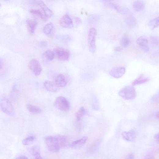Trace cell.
I'll return each mask as SVG.
<instances>
[{"label": "cell", "instance_id": "1", "mask_svg": "<svg viewBox=\"0 0 159 159\" xmlns=\"http://www.w3.org/2000/svg\"><path fill=\"white\" fill-rule=\"evenodd\" d=\"M68 138L62 135L50 136L46 137L45 142L48 150L52 152L57 153L68 143Z\"/></svg>", "mask_w": 159, "mask_h": 159}, {"label": "cell", "instance_id": "2", "mask_svg": "<svg viewBox=\"0 0 159 159\" xmlns=\"http://www.w3.org/2000/svg\"><path fill=\"white\" fill-rule=\"evenodd\" d=\"M0 106L2 111L7 115L12 116L15 115V109L9 99L5 96L0 99Z\"/></svg>", "mask_w": 159, "mask_h": 159}, {"label": "cell", "instance_id": "3", "mask_svg": "<svg viewBox=\"0 0 159 159\" xmlns=\"http://www.w3.org/2000/svg\"><path fill=\"white\" fill-rule=\"evenodd\" d=\"M118 95L126 100H133L136 96V94L135 88L132 86H127L121 89L118 92Z\"/></svg>", "mask_w": 159, "mask_h": 159}, {"label": "cell", "instance_id": "4", "mask_svg": "<svg viewBox=\"0 0 159 159\" xmlns=\"http://www.w3.org/2000/svg\"><path fill=\"white\" fill-rule=\"evenodd\" d=\"M54 105L56 108L62 111H68L70 107L69 102L63 96H59L57 98Z\"/></svg>", "mask_w": 159, "mask_h": 159}, {"label": "cell", "instance_id": "5", "mask_svg": "<svg viewBox=\"0 0 159 159\" xmlns=\"http://www.w3.org/2000/svg\"><path fill=\"white\" fill-rule=\"evenodd\" d=\"M97 35V32L95 28L90 29L88 35V45L89 50L92 53H94L96 50V38Z\"/></svg>", "mask_w": 159, "mask_h": 159}, {"label": "cell", "instance_id": "6", "mask_svg": "<svg viewBox=\"0 0 159 159\" xmlns=\"http://www.w3.org/2000/svg\"><path fill=\"white\" fill-rule=\"evenodd\" d=\"M29 67L36 76L40 75L43 70L40 63L35 59H33L30 61L29 64Z\"/></svg>", "mask_w": 159, "mask_h": 159}, {"label": "cell", "instance_id": "7", "mask_svg": "<svg viewBox=\"0 0 159 159\" xmlns=\"http://www.w3.org/2000/svg\"><path fill=\"white\" fill-rule=\"evenodd\" d=\"M54 51L61 60L63 61L68 60L70 54L68 50L62 47H57L54 49Z\"/></svg>", "mask_w": 159, "mask_h": 159}, {"label": "cell", "instance_id": "8", "mask_svg": "<svg viewBox=\"0 0 159 159\" xmlns=\"http://www.w3.org/2000/svg\"><path fill=\"white\" fill-rule=\"evenodd\" d=\"M136 43L139 47L144 51L148 52L150 51V47L148 46V38L145 36H142L139 37Z\"/></svg>", "mask_w": 159, "mask_h": 159}, {"label": "cell", "instance_id": "9", "mask_svg": "<svg viewBox=\"0 0 159 159\" xmlns=\"http://www.w3.org/2000/svg\"><path fill=\"white\" fill-rule=\"evenodd\" d=\"M126 72L125 68L118 67L112 69L109 72L110 76L115 78H119L121 77Z\"/></svg>", "mask_w": 159, "mask_h": 159}, {"label": "cell", "instance_id": "10", "mask_svg": "<svg viewBox=\"0 0 159 159\" xmlns=\"http://www.w3.org/2000/svg\"><path fill=\"white\" fill-rule=\"evenodd\" d=\"M60 24L64 28L71 29L73 27V21L70 16L67 15H64L59 21Z\"/></svg>", "mask_w": 159, "mask_h": 159}, {"label": "cell", "instance_id": "11", "mask_svg": "<svg viewBox=\"0 0 159 159\" xmlns=\"http://www.w3.org/2000/svg\"><path fill=\"white\" fill-rule=\"evenodd\" d=\"M122 135L124 140L129 142H132L135 140L136 134L135 131L132 129L129 131L123 132Z\"/></svg>", "mask_w": 159, "mask_h": 159}, {"label": "cell", "instance_id": "12", "mask_svg": "<svg viewBox=\"0 0 159 159\" xmlns=\"http://www.w3.org/2000/svg\"><path fill=\"white\" fill-rule=\"evenodd\" d=\"M37 22L31 19H28L26 21V24L29 33L31 35L33 34L37 25Z\"/></svg>", "mask_w": 159, "mask_h": 159}, {"label": "cell", "instance_id": "13", "mask_svg": "<svg viewBox=\"0 0 159 159\" xmlns=\"http://www.w3.org/2000/svg\"><path fill=\"white\" fill-rule=\"evenodd\" d=\"M44 86L46 89L48 91L51 92H56L58 91L60 89L55 83L47 81L44 83Z\"/></svg>", "mask_w": 159, "mask_h": 159}, {"label": "cell", "instance_id": "14", "mask_svg": "<svg viewBox=\"0 0 159 159\" xmlns=\"http://www.w3.org/2000/svg\"><path fill=\"white\" fill-rule=\"evenodd\" d=\"M88 138L84 136L79 140L73 142L71 144L70 146L73 149H78L83 146L86 142Z\"/></svg>", "mask_w": 159, "mask_h": 159}, {"label": "cell", "instance_id": "15", "mask_svg": "<svg viewBox=\"0 0 159 159\" xmlns=\"http://www.w3.org/2000/svg\"><path fill=\"white\" fill-rule=\"evenodd\" d=\"M55 83L59 87H65L67 84L65 76L62 74H59L56 76Z\"/></svg>", "mask_w": 159, "mask_h": 159}, {"label": "cell", "instance_id": "16", "mask_svg": "<svg viewBox=\"0 0 159 159\" xmlns=\"http://www.w3.org/2000/svg\"><path fill=\"white\" fill-rule=\"evenodd\" d=\"M37 4L42 8L44 14L48 17H50L52 16L53 15V12L42 0H38Z\"/></svg>", "mask_w": 159, "mask_h": 159}, {"label": "cell", "instance_id": "17", "mask_svg": "<svg viewBox=\"0 0 159 159\" xmlns=\"http://www.w3.org/2000/svg\"><path fill=\"white\" fill-rule=\"evenodd\" d=\"M125 22L128 26L130 28L135 27L137 24L136 19L133 16L131 15L126 18Z\"/></svg>", "mask_w": 159, "mask_h": 159}, {"label": "cell", "instance_id": "18", "mask_svg": "<svg viewBox=\"0 0 159 159\" xmlns=\"http://www.w3.org/2000/svg\"><path fill=\"white\" fill-rule=\"evenodd\" d=\"M54 57V53L50 50H46L42 55V59L45 61H52L53 60Z\"/></svg>", "mask_w": 159, "mask_h": 159}, {"label": "cell", "instance_id": "19", "mask_svg": "<svg viewBox=\"0 0 159 159\" xmlns=\"http://www.w3.org/2000/svg\"><path fill=\"white\" fill-rule=\"evenodd\" d=\"M149 80V79L148 78L144 75L142 74L134 80L132 84L134 86L142 84L147 82Z\"/></svg>", "mask_w": 159, "mask_h": 159}, {"label": "cell", "instance_id": "20", "mask_svg": "<svg viewBox=\"0 0 159 159\" xmlns=\"http://www.w3.org/2000/svg\"><path fill=\"white\" fill-rule=\"evenodd\" d=\"M134 9L137 12H140L143 10L145 7V4L142 0H137L133 4Z\"/></svg>", "mask_w": 159, "mask_h": 159}, {"label": "cell", "instance_id": "21", "mask_svg": "<svg viewBox=\"0 0 159 159\" xmlns=\"http://www.w3.org/2000/svg\"><path fill=\"white\" fill-rule=\"evenodd\" d=\"M29 151L31 154L33 155L36 159H42L40 155V148L39 146H35L31 147L29 149Z\"/></svg>", "mask_w": 159, "mask_h": 159}, {"label": "cell", "instance_id": "22", "mask_svg": "<svg viewBox=\"0 0 159 159\" xmlns=\"http://www.w3.org/2000/svg\"><path fill=\"white\" fill-rule=\"evenodd\" d=\"M113 7L115 10L121 14L126 15L130 13V10L126 7L117 4L114 5Z\"/></svg>", "mask_w": 159, "mask_h": 159}, {"label": "cell", "instance_id": "23", "mask_svg": "<svg viewBox=\"0 0 159 159\" xmlns=\"http://www.w3.org/2000/svg\"><path fill=\"white\" fill-rule=\"evenodd\" d=\"M26 107L28 110L32 113L40 114L43 112L42 110L40 108L31 104H27Z\"/></svg>", "mask_w": 159, "mask_h": 159}, {"label": "cell", "instance_id": "24", "mask_svg": "<svg viewBox=\"0 0 159 159\" xmlns=\"http://www.w3.org/2000/svg\"><path fill=\"white\" fill-rule=\"evenodd\" d=\"M32 14L39 17L45 22H46L48 20V17L42 12L39 10L31 9L30 11Z\"/></svg>", "mask_w": 159, "mask_h": 159}, {"label": "cell", "instance_id": "25", "mask_svg": "<svg viewBox=\"0 0 159 159\" xmlns=\"http://www.w3.org/2000/svg\"><path fill=\"white\" fill-rule=\"evenodd\" d=\"M120 43L123 47H128L131 44L130 39L127 35H125L121 40Z\"/></svg>", "mask_w": 159, "mask_h": 159}, {"label": "cell", "instance_id": "26", "mask_svg": "<svg viewBox=\"0 0 159 159\" xmlns=\"http://www.w3.org/2000/svg\"><path fill=\"white\" fill-rule=\"evenodd\" d=\"M159 17L153 19L150 21L148 24L149 26L152 30H153L159 26Z\"/></svg>", "mask_w": 159, "mask_h": 159}, {"label": "cell", "instance_id": "27", "mask_svg": "<svg viewBox=\"0 0 159 159\" xmlns=\"http://www.w3.org/2000/svg\"><path fill=\"white\" fill-rule=\"evenodd\" d=\"M86 114V111L85 109L82 107L76 113L75 116L78 121L81 120L82 118Z\"/></svg>", "mask_w": 159, "mask_h": 159}, {"label": "cell", "instance_id": "28", "mask_svg": "<svg viewBox=\"0 0 159 159\" xmlns=\"http://www.w3.org/2000/svg\"><path fill=\"white\" fill-rule=\"evenodd\" d=\"M54 28V25L52 23L47 24L43 29L44 33L46 35H49L51 33Z\"/></svg>", "mask_w": 159, "mask_h": 159}, {"label": "cell", "instance_id": "29", "mask_svg": "<svg viewBox=\"0 0 159 159\" xmlns=\"http://www.w3.org/2000/svg\"><path fill=\"white\" fill-rule=\"evenodd\" d=\"M18 92L16 84H14L13 86L11 93V98L13 100L16 101L17 100L18 96Z\"/></svg>", "mask_w": 159, "mask_h": 159}, {"label": "cell", "instance_id": "30", "mask_svg": "<svg viewBox=\"0 0 159 159\" xmlns=\"http://www.w3.org/2000/svg\"><path fill=\"white\" fill-rule=\"evenodd\" d=\"M35 140V137L34 136H30L24 139L22 142L23 144L25 146L29 145L32 144Z\"/></svg>", "mask_w": 159, "mask_h": 159}, {"label": "cell", "instance_id": "31", "mask_svg": "<svg viewBox=\"0 0 159 159\" xmlns=\"http://www.w3.org/2000/svg\"><path fill=\"white\" fill-rule=\"evenodd\" d=\"M57 39L60 41L64 43H67L70 41V37L67 35H63L58 36Z\"/></svg>", "mask_w": 159, "mask_h": 159}, {"label": "cell", "instance_id": "32", "mask_svg": "<svg viewBox=\"0 0 159 159\" xmlns=\"http://www.w3.org/2000/svg\"><path fill=\"white\" fill-rule=\"evenodd\" d=\"M150 44L154 46H156L158 45V38L156 36H151L150 39Z\"/></svg>", "mask_w": 159, "mask_h": 159}, {"label": "cell", "instance_id": "33", "mask_svg": "<svg viewBox=\"0 0 159 159\" xmlns=\"http://www.w3.org/2000/svg\"><path fill=\"white\" fill-rule=\"evenodd\" d=\"M99 19V17L96 15H92L89 17V23L94 24L97 22Z\"/></svg>", "mask_w": 159, "mask_h": 159}, {"label": "cell", "instance_id": "34", "mask_svg": "<svg viewBox=\"0 0 159 159\" xmlns=\"http://www.w3.org/2000/svg\"><path fill=\"white\" fill-rule=\"evenodd\" d=\"M92 107L94 110H97L98 109V104L97 100L96 98L93 99L92 101Z\"/></svg>", "mask_w": 159, "mask_h": 159}, {"label": "cell", "instance_id": "35", "mask_svg": "<svg viewBox=\"0 0 159 159\" xmlns=\"http://www.w3.org/2000/svg\"><path fill=\"white\" fill-rule=\"evenodd\" d=\"M48 45V43L46 41H43L39 43V46L40 48L43 49L46 47Z\"/></svg>", "mask_w": 159, "mask_h": 159}, {"label": "cell", "instance_id": "36", "mask_svg": "<svg viewBox=\"0 0 159 159\" xmlns=\"http://www.w3.org/2000/svg\"><path fill=\"white\" fill-rule=\"evenodd\" d=\"M74 18L75 23L76 24H79L81 23V20L79 18L75 17Z\"/></svg>", "mask_w": 159, "mask_h": 159}, {"label": "cell", "instance_id": "37", "mask_svg": "<svg viewBox=\"0 0 159 159\" xmlns=\"http://www.w3.org/2000/svg\"><path fill=\"white\" fill-rule=\"evenodd\" d=\"M4 65V62L3 60L0 58V69H2Z\"/></svg>", "mask_w": 159, "mask_h": 159}, {"label": "cell", "instance_id": "38", "mask_svg": "<svg viewBox=\"0 0 159 159\" xmlns=\"http://www.w3.org/2000/svg\"><path fill=\"white\" fill-rule=\"evenodd\" d=\"M16 159H28V158L26 156L23 155H21L19 156L18 157L16 158Z\"/></svg>", "mask_w": 159, "mask_h": 159}, {"label": "cell", "instance_id": "39", "mask_svg": "<svg viewBox=\"0 0 159 159\" xmlns=\"http://www.w3.org/2000/svg\"><path fill=\"white\" fill-rule=\"evenodd\" d=\"M154 139L158 143L159 142V133L156 134L154 136Z\"/></svg>", "mask_w": 159, "mask_h": 159}, {"label": "cell", "instance_id": "40", "mask_svg": "<svg viewBox=\"0 0 159 159\" xmlns=\"http://www.w3.org/2000/svg\"><path fill=\"white\" fill-rule=\"evenodd\" d=\"M122 50V48L120 47H116L115 49L114 50L116 52H119Z\"/></svg>", "mask_w": 159, "mask_h": 159}, {"label": "cell", "instance_id": "41", "mask_svg": "<svg viewBox=\"0 0 159 159\" xmlns=\"http://www.w3.org/2000/svg\"><path fill=\"white\" fill-rule=\"evenodd\" d=\"M127 158L128 159H133L134 156L132 154H130L128 156Z\"/></svg>", "mask_w": 159, "mask_h": 159}, {"label": "cell", "instance_id": "42", "mask_svg": "<svg viewBox=\"0 0 159 159\" xmlns=\"http://www.w3.org/2000/svg\"><path fill=\"white\" fill-rule=\"evenodd\" d=\"M158 115H159V113H158L156 114V116L157 117V118L158 119Z\"/></svg>", "mask_w": 159, "mask_h": 159}, {"label": "cell", "instance_id": "43", "mask_svg": "<svg viewBox=\"0 0 159 159\" xmlns=\"http://www.w3.org/2000/svg\"><path fill=\"white\" fill-rule=\"evenodd\" d=\"M115 1V0H106V1H109V2H111Z\"/></svg>", "mask_w": 159, "mask_h": 159}, {"label": "cell", "instance_id": "44", "mask_svg": "<svg viewBox=\"0 0 159 159\" xmlns=\"http://www.w3.org/2000/svg\"><path fill=\"white\" fill-rule=\"evenodd\" d=\"M1 6H2V5L0 4V7H1Z\"/></svg>", "mask_w": 159, "mask_h": 159}, {"label": "cell", "instance_id": "45", "mask_svg": "<svg viewBox=\"0 0 159 159\" xmlns=\"http://www.w3.org/2000/svg\"><path fill=\"white\" fill-rule=\"evenodd\" d=\"M5 1H9V0H5Z\"/></svg>", "mask_w": 159, "mask_h": 159}]
</instances>
